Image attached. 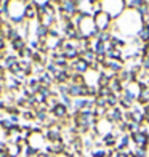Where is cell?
<instances>
[{"instance_id": "cell-1", "label": "cell", "mask_w": 149, "mask_h": 157, "mask_svg": "<svg viewBox=\"0 0 149 157\" xmlns=\"http://www.w3.org/2000/svg\"><path fill=\"white\" fill-rule=\"evenodd\" d=\"M95 26H96L98 31H103V32H104V31L111 26V16H109L106 11L96 13V16H95Z\"/></svg>"}, {"instance_id": "cell-2", "label": "cell", "mask_w": 149, "mask_h": 157, "mask_svg": "<svg viewBox=\"0 0 149 157\" xmlns=\"http://www.w3.org/2000/svg\"><path fill=\"white\" fill-rule=\"evenodd\" d=\"M45 135L42 133V132H39V133H34L32 132V135L29 136V140H27V146H31V147H34L35 151H39L40 152V149L44 147V143H45Z\"/></svg>"}, {"instance_id": "cell-3", "label": "cell", "mask_w": 149, "mask_h": 157, "mask_svg": "<svg viewBox=\"0 0 149 157\" xmlns=\"http://www.w3.org/2000/svg\"><path fill=\"white\" fill-rule=\"evenodd\" d=\"M132 143H135V146H136V147L147 149V146H149V135L146 132L132 133Z\"/></svg>"}, {"instance_id": "cell-4", "label": "cell", "mask_w": 149, "mask_h": 157, "mask_svg": "<svg viewBox=\"0 0 149 157\" xmlns=\"http://www.w3.org/2000/svg\"><path fill=\"white\" fill-rule=\"evenodd\" d=\"M45 138L50 141V143H56V141H61V125L56 124L53 127H50L45 130Z\"/></svg>"}, {"instance_id": "cell-5", "label": "cell", "mask_w": 149, "mask_h": 157, "mask_svg": "<svg viewBox=\"0 0 149 157\" xmlns=\"http://www.w3.org/2000/svg\"><path fill=\"white\" fill-rule=\"evenodd\" d=\"M52 114H53V117H55L56 120H64V119L67 117V106H64V104L59 101V104L52 111Z\"/></svg>"}, {"instance_id": "cell-6", "label": "cell", "mask_w": 149, "mask_h": 157, "mask_svg": "<svg viewBox=\"0 0 149 157\" xmlns=\"http://www.w3.org/2000/svg\"><path fill=\"white\" fill-rule=\"evenodd\" d=\"M61 10H63V13H64V16H66V18L72 16L74 13L77 11V8H75V2H74V0H64V2H63V5H61Z\"/></svg>"}, {"instance_id": "cell-7", "label": "cell", "mask_w": 149, "mask_h": 157, "mask_svg": "<svg viewBox=\"0 0 149 157\" xmlns=\"http://www.w3.org/2000/svg\"><path fill=\"white\" fill-rule=\"evenodd\" d=\"M23 146H19L18 143H6V152L10 157H21L23 154Z\"/></svg>"}, {"instance_id": "cell-8", "label": "cell", "mask_w": 149, "mask_h": 157, "mask_svg": "<svg viewBox=\"0 0 149 157\" xmlns=\"http://www.w3.org/2000/svg\"><path fill=\"white\" fill-rule=\"evenodd\" d=\"M72 67H74V69L77 71V72L80 74V75H82V74H85V72H87V71L90 69V64H88L87 61H83V59L80 58V59H77V61L72 64Z\"/></svg>"}, {"instance_id": "cell-9", "label": "cell", "mask_w": 149, "mask_h": 157, "mask_svg": "<svg viewBox=\"0 0 149 157\" xmlns=\"http://www.w3.org/2000/svg\"><path fill=\"white\" fill-rule=\"evenodd\" d=\"M109 88H111V91H112L114 95H117L119 91H122V90H124V83L116 77V78H112V80L109 82Z\"/></svg>"}, {"instance_id": "cell-10", "label": "cell", "mask_w": 149, "mask_h": 157, "mask_svg": "<svg viewBox=\"0 0 149 157\" xmlns=\"http://www.w3.org/2000/svg\"><path fill=\"white\" fill-rule=\"evenodd\" d=\"M103 143L106 147H116L117 146V136L114 133H109L106 135V136H103Z\"/></svg>"}, {"instance_id": "cell-11", "label": "cell", "mask_w": 149, "mask_h": 157, "mask_svg": "<svg viewBox=\"0 0 149 157\" xmlns=\"http://www.w3.org/2000/svg\"><path fill=\"white\" fill-rule=\"evenodd\" d=\"M24 16L29 18V19H34L35 16H37V5H35V3L26 5V13H24Z\"/></svg>"}, {"instance_id": "cell-12", "label": "cell", "mask_w": 149, "mask_h": 157, "mask_svg": "<svg viewBox=\"0 0 149 157\" xmlns=\"http://www.w3.org/2000/svg\"><path fill=\"white\" fill-rule=\"evenodd\" d=\"M138 35H139V39L143 40V42H149V26H147V24H144V26L139 29Z\"/></svg>"}, {"instance_id": "cell-13", "label": "cell", "mask_w": 149, "mask_h": 157, "mask_svg": "<svg viewBox=\"0 0 149 157\" xmlns=\"http://www.w3.org/2000/svg\"><path fill=\"white\" fill-rule=\"evenodd\" d=\"M95 58H96V55H95V52H91V50H85L82 53V59L87 61V63H93Z\"/></svg>"}, {"instance_id": "cell-14", "label": "cell", "mask_w": 149, "mask_h": 157, "mask_svg": "<svg viewBox=\"0 0 149 157\" xmlns=\"http://www.w3.org/2000/svg\"><path fill=\"white\" fill-rule=\"evenodd\" d=\"M77 55H79V52H77V48H66V50H64V56H66L67 59L77 58Z\"/></svg>"}, {"instance_id": "cell-15", "label": "cell", "mask_w": 149, "mask_h": 157, "mask_svg": "<svg viewBox=\"0 0 149 157\" xmlns=\"http://www.w3.org/2000/svg\"><path fill=\"white\" fill-rule=\"evenodd\" d=\"M13 48L15 50H18V52H23V50L26 48V45H24V40L23 39H16V40H13Z\"/></svg>"}, {"instance_id": "cell-16", "label": "cell", "mask_w": 149, "mask_h": 157, "mask_svg": "<svg viewBox=\"0 0 149 157\" xmlns=\"http://www.w3.org/2000/svg\"><path fill=\"white\" fill-rule=\"evenodd\" d=\"M133 157H146V149L144 147H135L133 149Z\"/></svg>"}, {"instance_id": "cell-17", "label": "cell", "mask_w": 149, "mask_h": 157, "mask_svg": "<svg viewBox=\"0 0 149 157\" xmlns=\"http://www.w3.org/2000/svg\"><path fill=\"white\" fill-rule=\"evenodd\" d=\"M138 13H139L141 16H146L147 13H149V5H147V3H143V5L138 8Z\"/></svg>"}, {"instance_id": "cell-18", "label": "cell", "mask_w": 149, "mask_h": 157, "mask_svg": "<svg viewBox=\"0 0 149 157\" xmlns=\"http://www.w3.org/2000/svg\"><path fill=\"white\" fill-rule=\"evenodd\" d=\"M143 67L146 72H149V56H144L143 58Z\"/></svg>"}, {"instance_id": "cell-19", "label": "cell", "mask_w": 149, "mask_h": 157, "mask_svg": "<svg viewBox=\"0 0 149 157\" xmlns=\"http://www.w3.org/2000/svg\"><path fill=\"white\" fill-rule=\"evenodd\" d=\"M3 50V35L0 34V52H2Z\"/></svg>"}, {"instance_id": "cell-20", "label": "cell", "mask_w": 149, "mask_h": 157, "mask_svg": "<svg viewBox=\"0 0 149 157\" xmlns=\"http://www.w3.org/2000/svg\"><path fill=\"white\" fill-rule=\"evenodd\" d=\"M0 157H10V155H8L6 151H2V152H0Z\"/></svg>"}, {"instance_id": "cell-21", "label": "cell", "mask_w": 149, "mask_h": 157, "mask_svg": "<svg viewBox=\"0 0 149 157\" xmlns=\"http://www.w3.org/2000/svg\"><path fill=\"white\" fill-rule=\"evenodd\" d=\"M146 133L149 135V125H146Z\"/></svg>"}, {"instance_id": "cell-22", "label": "cell", "mask_w": 149, "mask_h": 157, "mask_svg": "<svg viewBox=\"0 0 149 157\" xmlns=\"http://www.w3.org/2000/svg\"><path fill=\"white\" fill-rule=\"evenodd\" d=\"M0 5H2V0H0Z\"/></svg>"}, {"instance_id": "cell-23", "label": "cell", "mask_w": 149, "mask_h": 157, "mask_svg": "<svg viewBox=\"0 0 149 157\" xmlns=\"http://www.w3.org/2000/svg\"><path fill=\"white\" fill-rule=\"evenodd\" d=\"M0 29H2V24H0Z\"/></svg>"}]
</instances>
